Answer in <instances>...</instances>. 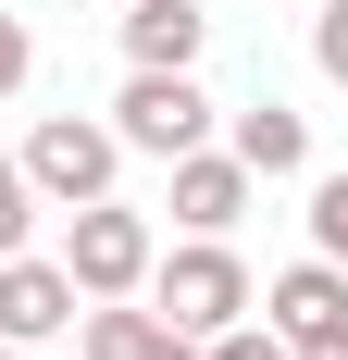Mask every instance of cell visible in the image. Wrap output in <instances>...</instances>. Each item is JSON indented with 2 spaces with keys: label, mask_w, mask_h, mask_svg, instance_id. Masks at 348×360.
<instances>
[{
  "label": "cell",
  "mask_w": 348,
  "mask_h": 360,
  "mask_svg": "<svg viewBox=\"0 0 348 360\" xmlns=\"http://www.w3.org/2000/svg\"><path fill=\"white\" fill-rule=\"evenodd\" d=\"M149 311H162L174 335H224V323H249V261L224 249V236H187L174 261H149Z\"/></svg>",
  "instance_id": "obj_1"
},
{
  "label": "cell",
  "mask_w": 348,
  "mask_h": 360,
  "mask_svg": "<svg viewBox=\"0 0 348 360\" xmlns=\"http://www.w3.org/2000/svg\"><path fill=\"white\" fill-rule=\"evenodd\" d=\"M112 137L149 149V162H187V149L211 137V100L187 63H125V100H112Z\"/></svg>",
  "instance_id": "obj_2"
},
{
  "label": "cell",
  "mask_w": 348,
  "mask_h": 360,
  "mask_svg": "<svg viewBox=\"0 0 348 360\" xmlns=\"http://www.w3.org/2000/svg\"><path fill=\"white\" fill-rule=\"evenodd\" d=\"M149 261H162V249H149V224L125 212V199H75V224H63V274H75L87 298H137Z\"/></svg>",
  "instance_id": "obj_3"
},
{
  "label": "cell",
  "mask_w": 348,
  "mask_h": 360,
  "mask_svg": "<svg viewBox=\"0 0 348 360\" xmlns=\"http://www.w3.org/2000/svg\"><path fill=\"white\" fill-rule=\"evenodd\" d=\"M112 162H125V137H112V124H87V112H50V124L25 137V186L50 199V212L112 199Z\"/></svg>",
  "instance_id": "obj_4"
},
{
  "label": "cell",
  "mask_w": 348,
  "mask_h": 360,
  "mask_svg": "<svg viewBox=\"0 0 348 360\" xmlns=\"http://www.w3.org/2000/svg\"><path fill=\"white\" fill-rule=\"evenodd\" d=\"M75 311H87V286H75L63 261H37V249H13V261H0V335H13V348H50Z\"/></svg>",
  "instance_id": "obj_5"
},
{
  "label": "cell",
  "mask_w": 348,
  "mask_h": 360,
  "mask_svg": "<svg viewBox=\"0 0 348 360\" xmlns=\"http://www.w3.org/2000/svg\"><path fill=\"white\" fill-rule=\"evenodd\" d=\"M237 212H249V162L237 149H187L174 162V224L187 236H237Z\"/></svg>",
  "instance_id": "obj_6"
},
{
  "label": "cell",
  "mask_w": 348,
  "mask_h": 360,
  "mask_svg": "<svg viewBox=\"0 0 348 360\" xmlns=\"http://www.w3.org/2000/svg\"><path fill=\"white\" fill-rule=\"evenodd\" d=\"M87 360H199V335H174L162 311H125V298H87Z\"/></svg>",
  "instance_id": "obj_7"
},
{
  "label": "cell",
  "mask_w": 348,
  "mask_h": 360,
  "mask_svg": "<svg viewBox=\"0 0 348 360\" xmlns=\"http://www.w3.org/2000/svg\"><path fill=\"white\" fill-rule=\"evenodd\" d=\"M261 311H274V335H286V348H299V335H311V323H336V311H348V261H286V274H274V298H261Z\"/></svg>",
  "instance_id": "obj_8"
},
{
  "label": "cell",
  "mask_w": 348,
  "mask_h": 360,
  "mask_svg": "<svg viewBox=\"0 0 348 360\" xmlns=\"http://www.w3.org/2000/svg\"><path fill=\"white\" fill-rule=\"evenodd\" d=\"M211 13L199 0H125V63H199Z\"/></svg>",
  "instance_id": "obj_9"
},
{
  "label": "cell",
  "mask_w": 348,
  "mask_h": 360,
  "mask_svg": "<svg viewBox=\"0 0 348 360\" xmlns=\"http://www.w3.org/2000/svg\"><path fill=\"white\" fill-rule=\"evenodd\" d=\"M237 162H249V174H299V162H311V124H299L286 100L237 112Z\"/></svg>",
  "instance_id": "obj_10"
},
{
  "label": "cell",
  "mask_w": 348,
  "mask_h": 360,
  "mask_svg": "<svg viewBox=\"0 0 348 360\" xmlns=\"http://www.w3.org/2000/svg\"><path fill=\"white\" fill-rule=\"evenodd\" d=\"M25 224H37V186H25V149H0V261L25 249Z\"/></svg>",
  "instance_id": "obj_11"
},
{
  "label": "cell",
  "mask_w": 348,
  "mask_h": 360,
  "mask_svg": "<svg viewBox=\"0 0 348 360\" xmlns=\"http://www.w3.org/2000/svg\"><path fill=\"white\" fill-rule=\"evenodd\" d=\"M199 360H299V348L274 323H224V335H199Z\"/></svg>",
  "instance_id": "obj_12"
},
{
  "label": "cell",
  "mask_w": 348,
  "mask_h": 360,
  "mask_svg": "<svg viewBox=\"0 0 348 360\" xmlns=\"http://www.w3.org/2000/svg\"><path fill=\"white\" fill-rule=\"evenodd\" d=\"M311 236H323V261H348V174L311 186Z\"/></svg>",
  "instance_id": "obj_13"
},
{
  "label": "cell",
  "mask_w": 348,
  "mask_h": 360,
  "mask_svg": "<svg viewBox=\"0 0 348 360\" xmlns=\"http://www.w3.org/2000/svg\"><path fill=\"white\" fill-rule=\"evenodd\" d=\"M311 13H323V25H311V50H323V75L348 87V0H311Z\"/></svg>",
  "instance_id": "obj_14"
},
{
  "label": "cell",
  "mask_w": 348,
  "mask_h": 360,
  "mask_svg": "<svg viewBox=\"0 0 348 360\" xmlns=\"http://www.w3.org/2000/svg\"><path fill=\"white\" fill-rule=\"evenodd\" d=\"M25 63H37V50H25V13H0V100L25 87Z\"/></svg>",
  "instance_id": "obj_15"
},
{
  "label": "cell",
  "mask_w": 348,
  "mask_h": 360,
  "mask_svg": "<svg viewBox=\"0 0 348 360\" xmlns=\"http://www.w3.org/2000/svg\"><path fill=\"white\" fill-rule=\"evenodd\" d=\"M299 360H348V311H336V323H311V335H299Z\"/></svg>",
  "instance_id": "obj_16"
},
{
  "label": "cell",
  "mask_w": 348,
  "mask_h": 360,
  "mask_svg": "<svg viewBox=\"0 0 348 360\" xmlns=\"http://www.w3.org/2000/svg\"><path fill=\"white\" fill-rule=\"evenodd\" d=\"M0 360H37V348H13V335H0Z\"/></svg>",
  "instance_id": "obj_17"
},
{
  "label": "cell",
  "mask_w": 348,
  "mask_h": 360,
  "mask_svg": "<svg viewBox=\"0 0 348 360\" xmlns=\"http://www.w3.org/2000/svg\"><path fill=\"white\" fill-rule=\"evenodd\" d=\"M112 13H125V0H112Z\"/></svg>",
  "instance_id": "obj_18"
}]
</instances>
